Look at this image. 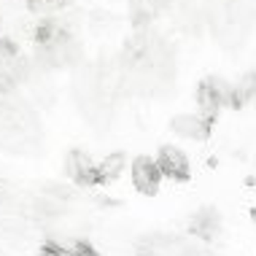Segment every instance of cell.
<instances>
[{
    "label": "cell",
    "mask_w": 256,
    "mask_h": 256,
    "mask_svg": "<svg viewBox=\"0 0 256 256\" xmlns=\"http://www.w3.org/2000/svg\"><path fill=\"white\" fill-rule=\"evenodd\" d=\"M197 106L205 119H216V114L224 106H232V84L218 76L205 78L197 89Z\"/></svg>",
    "instance_id": "6da1fadb"
},
{
    "label": "cell",
    "mask_w": 256,
    "mask_h": 256,
    "mask_svg": "<svg viewBox=\"0 0 256 256\" xmlns=\"http://www.w3.org/2000/svg\"><path fill=\"white\" fill-rule=\"evenodd\" d=\"M130 176H132V184L140 194H156L159 184H162V170H159L156 159L151 156H138L132 164H130Z\"/></svg>",
    "instance_id": "7a4b0ae2"
},
{
    "label": "cell",
    "mask_w": 256,
    "mask_h": 256,
    "mask_svg": "<svg viewBox=\"0 0 256 256\" xmlns=\"http://www.w3.org/2000/svg\"><path fill=\"white\" fill-rule=\"evenodd\" d=\"M156 164L159 170H162L164 178H170V181H186L189 178V156L184 154L178 146H162L156 154Z\"/></svg>",
    "instance_id": "3957f363"
},
{
    "label": "cell",
    "mask_w": 256,
    "mask_h": 256,
    "mask_svg": "<svg viewBox=\"0 0 256 256\" xmlns=\"http://www.w3.org/2000/svg\"><path fill=\"white\" fill-rule=\"evenodd\" d=\"M170 130L186 140H205L210 135V119H205L202 114H178L172 116Z\"/></svg>",
    "instance_id": "277c9868"
},
{
    "label": "cell",
    "mask_w": 256,
    "mask_h": 256,
    "mask_svg": "<svg viewBox=\"0 0 256 256\" xmlns=\"http://www.w3.org/2000/svg\"><path fill=\"white\" fill-rule=\"evenodd\" d=\"M65 172L70 176V181L89 186V184H98V164L92 162V156L84 154V151H70L65 159Z\"/></svg>",
    "instance_id": "5b68a950"
},
{
    "label": "cell",
    "mask_w": 256,
    "mask_h": 256,
    "mask_svg": "<svg viewBox=\"0 0 256 256\" xmlns=\"http://www.w3.org/2000/svg\"><path fill=\"white\" fill-rule=\"evenodd\" d=\"M221 230V216L213 208H202L200 213H194L189 221V232L194 238H202V240H213Z\"/></svg>",
    "instance_id": "8992f818"
},
{
    "label": "cell",
    "mask_w": 256,
    "mask_h": 256,
    "mask_svg": "<svg viewBox=\"0 0 256 256\" xmlns=\"http://www.w3.org/2000/svg\"><path fill=\"white\" fill-rule=\"evenodd\" d=\"M127 168V156L122 154V151H114V154H108L102 162L98 164V181H116V178L124 172Z\"/></svg>",
    "instance_id": "52a82bcc"
},
{
    "label": "cell",
    "mask_w": 256,
    "mask_h": 256,
    "mask_svg": "<svg viewBox=\"0 0 256 256\" xmlns=\"http://www.w3.org/2000/svg\"><path fill=\"white\" fill-rule=\"evenodd\" d=\"M254 98H256V73L240 76L232 84V106L240 108V106H246V102H251Z\"/></svg>",
    "instance_id": "ba28073f"
},
{
    "label": "cell",
    "mask_w": 256,
    "mask_h": 256,
    "mask_svg": "<svg viewBox=\"0 0 256 256\" xmlns=\"http://www.w3.org/2000/svg\"><path fill=\"white\" fill-rule=\"evenodd\" d=\"M44 256H98L89 246H81V243H52L46 248Z\"/></svg>",
    "instance_id": "9c48e42d"
},
{
    "label": "cell",
    "mask_w": 256,
    "mask_h": 256,
    "mask_svg": "<svg viewBox=\"0 0 256 256\" xmlns=\"http://www.w3.org/2000/svg\"><path fill=\"white\" fill-rule=\"evenodd\" d=\"M130 14L138 24H146L156 16V3L154 0H130Z\"/></svg>",
    "instance_id": "30bf717a"
},
{
    "label": "cell",
    "mask_w": 256,
    "mask_h": 256,
    "mask_svg": "<svg viewBox=\"0 0 256 256\" xmlns=\"http://www.w3.org/2000/svg\"><path fill=\"white\" fill-rule=\"evenodd\" d=\"M254 221H256V208H254Z\"/></svg>",
    "instance_id": "8fae6325"
}]
</instances>
